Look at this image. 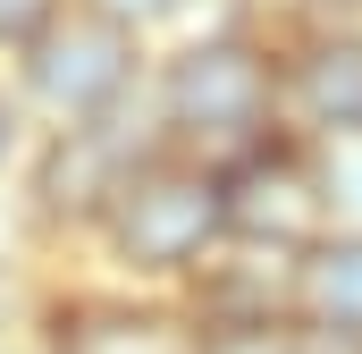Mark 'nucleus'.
I'll list each match as a JSON object with an SVG mask.
<instances>
[{"label":"nucleus","instance_id":"obj_1","mask_svg":"<svg viewBox=\"0 0 362 354\" xmlns=\"http://www.w3.org/2000/svg\"><path fill=\"white\" fill-rule=\"evenodd\" d=\"M144 110L169 152L228 169L236 152L278 135V34L262 17H219L177 34L169 51H152Z\"/></svg>","mask_w":362,"mask_h":354},{"label":"nucleus","instance_id":"obj_2","mask_svg":"<svg viewBox=\"0 0 362 354\" xmlns=\"http://www.w3.org/2000/svg\"><path fill=\"white\" fill-rule=\"evenodd\" d=\"M228 236V211H219V169L211 161H185V152H144L118 202L101 211V228L85 236V253L101 262V278L118 287H152V295H177L194 270L211 262V245Z\"/></svg>","mask_w":362,"mask_h":354},{"label":"nucleus","instance_id":"obj_3","mask_svg":"<svg viewBox=\"0 0 362 354\" xmlns=\"http://www.w3.org/2000/svg\"><path fill=\"white\" fill-rule=\"evenodd\" d=\"M144 76H152V42L118 17H101L85 0H68L17 59H8V93L25 110L34 135L51 127H93V118H118L144 101Z\"/></svg>","mask_w":362,"mask_h":354},{"label":"nucleus","instance_id":"obj_4","mask_svg":"<svg viewBox=\"0 0 362 354\" xmlns=\"http://www.w3.org/2000/svg\"><path fill=\"white\" fill-rule=\"evenodd\" d=\"M144 152H160V127H152L144 101L118 110V118H93V127L34 135L25 161H17V211H25V228L42 245H85Z\"/></svg>","mask_w":362,"mask_h":354},{"label":"nucleus","instance_id":"obj_5","mask_svg":"<svg viewBox=\"0 0 362 354\" xmlns=\"http://www.w3.org/2000/svg\"><path fill=\"white\" fill-rule=\"evenodd\" d=\"M25 354H194V312L118 278H51Z\"/></svg>","mask_w":362,"mask_h":354},{"label":"nucleus","instance_id":"obj_6","mask_svg":"<svg viewBox=\"0 0 362 354\" xmlns=\"http://www.w3.org/2000/svg\"><path fill=\"white\" fill-rule=\"evenodd\" d=\"M219 211H228V236L245 245H278V253H303L320 245L337 219H329V177L320 152L295 144V135H262L253 152H236L219 169Z\"/></svg>","mask_w":362,"mask_h":354},{"label":"nucleus","instance_id":"obj_7","mask_svg":"<svg viewBox=\"0 0 362 354\" xmlns=\"http://www.w3.org/2000/svg\"><path fill=\"white\" fill-rule=\"evenodd\" d=\"M278 135L312 152L362 135V34H278Z\"/></svg>","mask_w":362,"mask_h":354},{"label":"nucleus","instance_id":"obj_8","mask_svg":"<svg viewBox=\"0 0 362 354\" xmlns=\"http://www.w3.org/2000/svg\"><path fill=\"white\" fill-rule=\"evenodd\" d=\"M177 304L194 312V329L295 321V253H278V245H245V236H219L211 262L177 287Z\"/></svg>","mask_w":362,"mask_h":354},{"label":"nucleus","instance_id":"obj_9","mask_svg":"<svg viewBox=\"0 0 362 354\" xmlns=\"http://www.w3.org/2000/svg\"><path fill=\"white\" fill-rule=\"evenodd\" d=\"M295 321L362 338V228H329L295 253Z\"/></svg>","mask_w":362,"mask_h":354},{"label":"nucleus","instance_id":"obj_10","mask_svg":"<svg viewBox=\"0 0 362 354\" xmlns=\"http://www.w3.org/2000/svg\"><path fill=\"white\" fill-rule=\"evenodd\" d=\"M320 177H329V219L337 228H362V135L320 144Z\"/></svg>","mask_w":362,"mask_h":354},{"label":"nucleus","instance_id":"obj_11","mask_svg":"<svg viewBox=\"0 0 362 354\" xmlns=\"http://www.w3.org/2000/svg\"><path fill=\"white\" fill-rule=\"evenodd\" d=\"M194 354H303L295 321H245V329H194Z\"/></svg>","mask_w":362,"mask_h":354},{"label":"nucleus","instance_id":"obj_12","mask_svg":"<svg viewBox=\"0 0 362 354\" xmlns=\"http://www.w3.org/2000/svg\"><path fill=\"white\" fill-rule=\"evenodd\" d=\"M270 34H362V0H286Z\"/></svg>","mask_w":362,"mask_h":354},{"label":"nucleus","instance_id":"obj_13","mask_svg":"<svg viewBox=\"0 0 362 354\" xmlns=\"http://www.w3.org/2000/svg\"><path fill=\"white\" fill-rule=\"evenodd\" d=\"M59 8H68V0H0V59H17V51H25Z\"/></svg>","mask_w":362,"mask_h":354},{"label":"nucleus","instance_id":"obj_14","mask_svg":"<svg viewBox=\"0 0 362 354\" xmlns=\"http://www.w3.org/2000/svg\"><path fill=\"white\" fill-rule=\"evenodd\" d=\"M85 8H101V17H118V25H135V34L152 42L160 25H177V17L194 8V0H85Z\"/></svg>","mask_w":362,"mask_h":354},{"label":"nucleus","instance_id":"obj_15","mask_svg":"<svg viewBox=\"0 0 362 354\" xmlns=\"http://www.w3.org/2000/svg\"><path fill=\"white\" fill-rule=\"evenodd\" d=\"M25 144H34V127H25V110H17V93L0 85V185L17 177V161H25Z\"/></svg>","mask_w":362,"mask_h":354},{"label":"nucleus","instance_id":"obj_16","mask_svg":"<svg viewBox=\"0 0 362 354\" xmlns=\"http://www.w3.org/2000/svg\"><path fill=\"white\" fill-rule=\"evenodd\" d=\"M295 338H303V354H362V338H346V329H303L295 321Z\"/></svg>","mask_w":362,"mask_h":354},{"label":"nucleus","instance_id":"obj_17","mask_svg":"<svg viewBox=\"0 0 362 354\" xmlns=\"http://www.w3.org/2000/svg\"><path fill=\"white\" fill-rule=\"evenodd\" d=\"M0 354H17V346H8V338H0Z\"/></svg>","mask_w":362,"mask_h":354}]
</instances>
